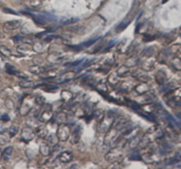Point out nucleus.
<instances>
[{"label":"nucleus","instance_id":"obj_28","mask_svg":"<svg viewBox=\"0 0 181 169\" xmlns=\"http://www.w3.org/2000/svg\"><path fill=\"white\" fill-rule=\"evenodd\" d=\"M18 127L15 125H13L10 128H9V135L10 136H14L16 134L18 133Z\"/></svg>","mask_w":181,"mask_h":169},{"label":"nucleus","instance_id":"obj_36","mask_svg":"<svg viewBox=\"0 0 181 169\" xmlns=\"http://www.w3.org/2000/svg\"><path fill=\"white\" fill-rule=\"evenodd\" d=\"M2 159V151H1V149H0V160Z\"/></svg>","mask_w":181,"mask_h":169},{"label":"nucleus","instance_id":"obj_34","mask_svg":"<svg viewBox=\"0 0 181 169\" xmlns=\"http://www.w3.org/2000/svg\"><path fill=\"white\" fill-rule=\"evenodd\" d=\"M10 118H9V116L7 115V114H4L2 117H1V120H4V121H7V120H9Z\"/></svg>","mask_w":181,"mask_h":169},{"label":"nucleus","instance_id":"obj_10","mask_svg":"<svg viewBox=\"0 0 181 169\" xmlns=\"http://www.w3.org/2000/svg\"><path fill=\"white\" fill-rule=\"evenodd\" d=\"M81 128L80 126H77L73 132L72 134V136H70V141L72 144H77L80 139H81Z\"/></svg>","mask_w":181,"mask_h":169},{"label":"nucleus","instance_id":"obj_27","mask_svg":"<svg viewBox=\"0 0 181 169\" xmlns=\"http://www.w3.org/2000/svg\"><path fill=\"white\" fill-rule=\"evenodd\" d=\"M20 85L21 87L23 88H30L33 87V85H34V83L30 81H28V80H24V81H22V82H20Z\"/></svg>","mask_w":181,"mask_h":169},{"label":"nucleus","instance_id":"obj_1","mask_svg":"<svg viewBox=\"0 0 181 169\" xmlns=\"http://www.w3.org/2000/svg\"><path fill=\"white\" fill-rule=\"evenodd\" d=\"M122 136H123V135L120 131L112 126L106 132V136L104 137V144L106 145H112V144H117V143L120 142Z\"/></svg>","mask_w":181,"mask_h":169},{"label":"nucleus","instance_id":"obj_24","mask_svg":"<svg viewBox=\"0 0 181 169\" xmlns=\"http://www.w3.org/2000/svg\"><path fill=\"white\" fill-rule=\"evenodd\" d=\"M9 141H10L9 136H7L5 135L4 133H0V144L3 145V144H7Z\"/></svg>","mask_w":181,"mask_h":169},{"label":"nucleus","instance_id":"obj_31","mask_svg":"<svg viewBox=\"0 0 181 169\" xmlns=\"http://www.w3.org/2000/svg\"><path fill=\"white\" fill-rule=\"evenodd\" d=\"M85 59H80V60H77V61L74 62H71V63H68V64H66V66H80L82 62L84 61Z\"/></svg>","mask_w":181,"mask_h":169},{"label":"nucleus","instance_id":"obj_3","mask_svg":"<svg viewBox=\"0 0 181 169\" xmlns=\"http://www.w3.org/2000/svg\"><path fill=\"white\" fill-rule=\"evenodd\" d=\"M115 121V118L113 114L109 112L104 114L103 118L99 121V126H98V130L101 133H106L110 128L113 126Z\"/></svg>","mask_w":181,"mask_h":169},{"label":"nucleus","instance_id":"obj_9","mask_svg":"<svg viewBox=\"0 0 181 169\" xmlns=\"http://www.w3.org/2000/svg\"><path fill=\"white\" fill-rule=\"evenodd\" d=\"M58 159L64 164L69 163L73 159V154L71 151H65L58 155Z\"/></svg>","mask_w":181,"mask_h":169},{"label":"nucleus","instance_id":"obj_5","mask_svg":"<svg viewBox=\"0 0 181 169\" xmlns=\"http://www.w3.org/2000/svg\"><path fill=\"white\" fill-rule=\"evenodd\" d=\"M56 136H57V137H58L59 142H66V141H67L71 136L70 127L67 124H66V123L59 124V126L58 128V130H57Z\"/></svg>","mask_w":181,"mask_h":169},{"label":"nucleus","instance_id":"obj_4","mask_svg":"<svg viewBox=\"0 0 181 169\" xmlns=\"http://www.w3.org/2000/svg\"><path fill=\"white\" fill-rule=\"evenodd\" d=\"M35 103V97H33L32 95H28L26 96L22 101L20 107V115L25 116L27 114L30 113V111L33 109V106Z\"/></svg>","mask_w":181,"mask_h":169},{"label":"nucleus","instance_id":"obj_13","mask_svg":"<svg viewBox=\"0 0 181 169\" xmlns=\"http://www.w3.org/2000/svg\"><path fill=\"white\" fill-rule=\"evenodd\" d=\"M134 90H135L138 94L143 95V94H145V93L148 90V85H147L145 82H142L141 83H140V84H138L137 86H135Z\"/></svg>","mask_w":181,"mask_h":169},{"label":"nucleus","instance_id":"obj_33","mask_svg":"<svg viewBox=\"0 0 181 169\" xmlns=\"http://www.w3.org/2000/svg\"><path fill=\"white\" fill-rule=\"evenodd\" d=\"M5 130H6V127L3 123L0 122V133H5Z\"/></svg>","mask_w":181,"mask_h":169},{"label":"nucleus","instance_id":"obj_12","mask_svg":"<svg viewBox=\"0 0 181 169\" xmlns=\"http://www.w3.org/2000/svg\"><path fill=\"white\" fill-rule=\"evenodd\" d=\"M54 120H55V122L58 124H62V123H65L67 120V114L64 112H59L56 115H54Z\"/></svg>","mask_w":181,"mask_h":169},{"label":"nucleus","instance_id":"obj_30","mask_svg":"<svg viewBox=\"0 0 181 169\" xmlns=\"http://www.w3.org/2000/svg\"><path fill=\"white\" fill-rule=\"evenodd\" d=\"M98 39H99V37H97V38H94V39H92V40H90V41L85 42V43H83V44H82V46H84V47L89 46V45H91V44H93L94 43H96Z\"/></svg>","mask_w":181,"mask_h":169},{"label":"nucleus","instance_id":"obj_22","mask_svg":"<svg viewBox=\"0 0 181 169\" xmlns=\"http://www.w3.org/2000/svg\"><path fill=\"white\" fill-rule=\"evenodd\" d=\"M129 159H131V160H140V159H141L140 152L138 151H133L132 153L129 155Z\"/></svg>","mask_w":181,"mask_h":169},{"label":"nucleus","instance_id":"obj_7","mask_svg":"<svg viewBox=\"0 0 181 169\" xmlns=\"http://www.w3.org/2000/svg\"><path fill=\"white\" fill-rule=\"evenodd\" d=\"M35 134L34 132V130L31 128H22L21 130V134H20V137L21 139L28 143V142H30L33 139L35 138Z\"/></svg>","mask_w":181,"mask_h":169},{"label":"nucleus","instance_id":"obj_26","mask_svg":"<svg viewBox=\"0 0 181 169\" xmlns=\"http://www.w3.org/2000/svg\"><path fill=\"white\" fill-rule=\"evenodd\" d=\"M6 71H7V73L11 74H15V75L20 76V74H19L18 71H16L15 69H14V67L10 66L9 64H7V65H6Z\"/></svg>","mask_w":181,"mask_h":169},{"label":"nucleus","instance_id":"obj_16","mask_svg":"<svg viewBox=\"0 0 181 169\" xmlns=\"http://www.w3.org/2000/svg\"><path fill=\"white\" fill-rule=\"evenodd\" d=\"M74 77H75V73L73 72V71H69V72L65 73L63 75H61L60 82H67V81L73 80Z\"/></svg>","mask_w":181,"mask_h":169},{"label":"nucleus","instance_id":"obj_6","mask_svg":"<svg viewBox=\"0 0 181 169\" xmlns=\"http://www.w3.org/2000/svg\"><path fill=\"white\" fill-rule=\"evenodd\" d=\"M32 18L36 23L40 25H46L48 23L54 22L58 20L56 16L51 14H32Z\"/></svg>","mask_w":181,"mask_h":169},{"label":"nucleus","instance_id":"obj_2","mask_svg":"<svg viewBox=\"0 0 181 169\" xmlns=\"http://www.w3.org/2000/svg\"><path fill=\"white\" fill-rule=\"evenodd\" d=\"M124 158L122 146H116L105 155V159L110 163H119Z\"/></svg>","mask_w":181,"mask_h":169},{"label":"nucleus","instance_id":"obj_35","mask_svg":"<svg viewBox=\"0 0 181 169\" xmlns=\"http://www.w3.org/2000/svg\"><path fill=\"white\" fill-rule=\"evenodd\" d=\"M4 11H5V12H10V13H16L15 12H13V11H11V10H8L7 8L4 9Z\"/></svg>","mask_w":181,"mask_h":169},{"label":"nucleus","instance_id":"obj_15","mask_svg":"<svg viewBox=\"0 0 181 169\" xmlns=\"http://www.w3.org/2000/svg\"><path fill=\"white\" fill-rule=\"evenodd\" d=\"M41 154L43 156V157H47L51 153V151H50V146L47 144H42L40 145V148H39Z\"/></svg>","mask_w":181,"mask_h":169},{"label":"nucleus","instance_id":"obj_14","mask_svg":"<svg viewBox=\"0 0 181 169\" xmlns=\"http://www.w3.org/2000/svg\"><path fill=\"white\" fill-rule=\"evenodd\" d=\"M61 98L65 102H69L71 100H73V94L69 90H64L61 91Z\"/></svg>","mask_w":181,"mask_h":169},{"label":"nucleus","instance_id":"obj_29","mask_svg":"<svg viewBox=\"0 0 181 169\" xmlns=\"http://www.w3.org/2000/svg\"><path fill=\"white\" fill-rule=\"evenodd\" d=\"M48 140H49V142L51 143V144H57V142L58 141V139L57 137V136L55 135H50L49 136V137H48Z\"/></svg>","mask_w":181,"mask_h":169},{"label":"nucleus","instance_id":"obj_11","mask_svg":"<svg viewBox=\"0 0 181 169\" xmlns=\"http://www.w3.org/2000/svg\"><path fill=\"white\" fill-rule=\"evenodd\" d=\"M53 117H54V113L50 109H49L42 113L40 115V120L42 122H49L53 119Z\"/></svg>","mask_w":181,"mask_h":169},{"label":"nucleus","instance_id":"obj_18","mask_svg":"<svg viewBox=\"0 0 181 169\" xmlns=\"http://www.w3.org/2000/svg\"><path fill=\"white\" fill-rule=\"evenodd\" d=\"M13 152V148L12 146H8L4 150V151L2 152V157L4 158L5 160H8L12 156V154Z\"/></svg>","mask_w":181,"mask_h":169},{"label":"nucleus","instance_id":"obj_19","mask_svg":"<svg viewBox=\"0 0 181 169\" xmlns=\"http://www.w3.org/2000/svg\"><path fill=\"white\" fill-rule=\"evenodd\" d=\"M119 76L117 74H111V75L109 76V79H108V82H110L111 86H117L119 82Z\"/></svg>","mask_w":181,"mask_h":169},{"label":"nucleus","instance_id":"obj_8","mask_svg":"<svg viewBox=\"0 0 181 169\" xmlns=\"http://www.w3.org/2000/svg\"><path fill=\"white\" fill-rule=\"evenodd\" d=\"M21 26V21L20 20H14V21H11L5 22L3 28L5 32H11V31L16 30L17 28H19Z\"/></svg>","mask_w":181,"mask_h":169},{"label":"nucleus","instance_id":"obj_21","mask_svg":"<svg viewBox=\"0 0 181 169\" xmlns=\"http://www.w3.org/2000/svg\"><path fill=\"white\" fill-rule=\"evenodd\" d=\"M0 53H1L3 56H5V58H9V57L13 55L12 51L6 46H0Z\"/></svg>","mask_w":181,"mask_h":169},{"label":"nucleus","instance_id":"obj_25","mask_svg":"<svg viewBox=\"0 0 181 169\" xmlns=\"http://www.w3.org/2000/svg\"><path fill=\"white\" fill-rule=\"evenodd\" d=\"M96 89H97V90L101 93L107 92V87H106V84L105 83H103V82H100V83H98Z\"/></svg>","mask_w":181,"mask_h":169},{"label":"nucleus","instance_id":"obj_23","mask_svg":"<svg viewBox=\"0 0 181 169\" xmlns=\"http://www.w3.org/2000/svg\"><path fill=\"white\" fill-rule=\"evenodd\" d=\"M104 114H105V113L103 111V110H97L96 112H95L94 113V117L98 120V121H100L103 118V116H104Z\"/></svg>","mask_w":181,"mask_h":169},{"label":"nucleus","instance_id":"obj_17","mask_svg":"<svg viewBox=\"0 0 181 169\" xmlns=\"http://www.w3.org/2000/svg\"><path fill=\"white\" fill-rule=\"evenodd\" d=\"M129 73H130L129 67L125 65V66H122V67L118 68V72H117V74L119 77H125Z\"/></svg>","mask_w":181,"mask_h":169},{"label":"nucleus","instance_id":"obj_32","mask_svg":"<svg viewBox=\"0 0 181 169\" xmlns=\"http://www.w3.org/2000/svg\"><path fill=\"white\" fill-rule=\"evenodd\" d=\"M129 24V22H123V23H121L120 25H119V27H118V31H122L125 29V28H126L127 27V25Z\"/></svg>","mask_w":181,"mask_h":169},{"label":"nucleus","instance_id":"obj_20","mask_svg":"<svg viewBox=\"0 0 181 169\" xmlns=\"http://www.w3.org/2000/svg\"><path fill=\"white\" fill-rule=\"evenodd\" d=\"M45 67H41V66H32L29 68V72L34 74H39L41 73L45 72Z\"/></svg>","mask_w":181,"mask_h":169}]
</instances>
